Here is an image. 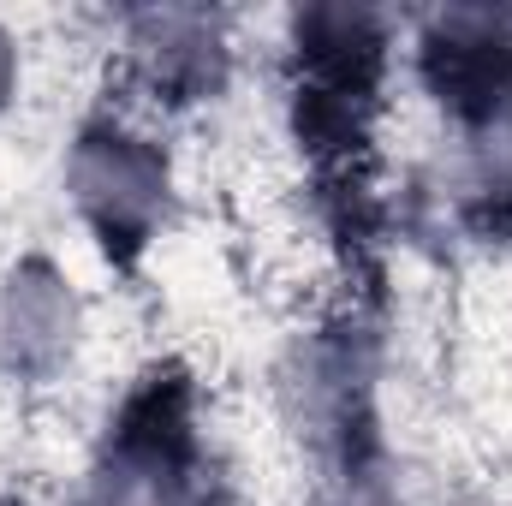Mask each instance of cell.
I'll use <instances>...</instances> for the list:
<instances>
[{
	"label": "cell",
	"mask_w": 512,
	"mask_h": 506,
	"mask_svg": "<svg viewBox=\"0 0 512 506\" xmlns=\"http://www.w3.org/2000/svg\"><path fill=\"white\" fill-rule=\"evenodd\" d=\"M90 506H203V447L185 376L149 370L126 393L90 465Z\"/></svg>",
	"instance_id": "obj_1"
},
{
	"label": "cell",
	"mask_w": 512,
	"mask_h": 506,
	"mask_svg": "<svg viewBox=\"0 0 512 506\" xmlns=\"http://www.w3.org/2000/svg\"><path fill=\"white\" fill-rule=\"evenodd\" d=\"M66 185L90 233L114 256H137L155 239L161 209H167V161L143 131L120 120H90L72 143Z\"/></svg>",
	"instance_id": "obj_2"
},
{
	"label": "cell",
	"mask_w": 512,
	"mask_h": 506,
	"mask_svg": "<svg viewBox=\"0 0 512 506\" xmlns=\"http://www.w3.org/2000/svg\"><path fill=\"white\" fill-rule=\"evenodd\" d=\"M417 72L459 131L512 114V6H447L417 30Z\"/></svg>",
	"instance_id": "obj_3"
},
{
	"label": "cell",
	"mask_w": 512,
	"mask_h": 506,
	"mask_svg": "<svg viewBox=\"0 0 512 506\" xmlns=\"http://www.w3.org/2000/svg\"><path fill=\"white\" fill-rule=\"evenodd\" d=\"M12 78H18V54H12V36L0 30V108H6V90H12Z\"/></svg>",
	"instance_id": "obj_4"
}]
</instances>
